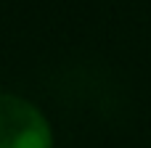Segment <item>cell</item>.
I'll list each match as a JSON object with an SVG mask.
<instances>
[{
    "mask_svg": "<svg viewBox=\"0 0 151 148\" xmlns=\"http://www.w3.org/2000/svg\"><path fill=\"white\" fill-rule=\"evenodd\" d=\"M0 148H53L45 114L13 93H0Z\"/></svg>",
    "mask_w": 151,
    "mask_h": 148,
    "instance_id": "1",
    "label": "cell"
}]
</instances>
